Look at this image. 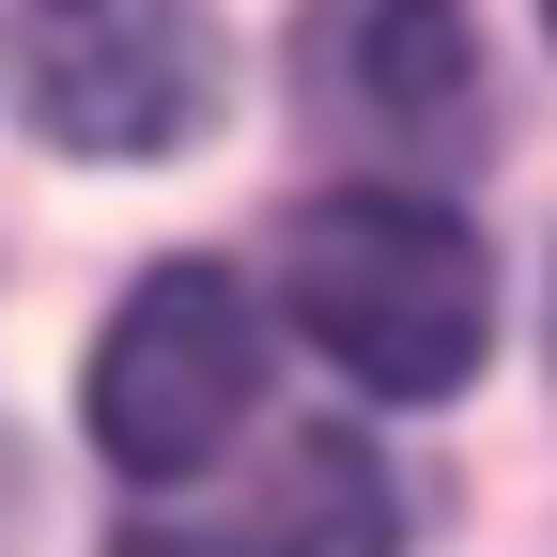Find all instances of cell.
Instances as JSON below:
<instances>
[{
	"label": "cell",
	"mask_w": 557,
	"mask_h": 557,
	"mask_svg": "<svg viewBox=\"0 0 557 557\" xmlns=\"http://www.w3.org/2000/svg\"><path fill=\"white\" fill-rule=\"evenodd\" d=\"M278 310L372 403H449L496 357V248L418 186H325L278 233Z\"/></svg>",
	"instance_id": "6da1fadb"
},
{
	"label": "cell",
	"mask_w": 557,
	"mask_h": 557,
	"mask_svg": "<svg viewBox=\"0 0 557 557\" xmlns=\"http://www.w3.org/2000/svg\"><path fill=\"white\" fill-rule=\"evenodd\" d=\"M263 403V310L218 263H156L94 341V449L124 480H201Z\"/></svg>",
	"instance_id": "7a4b0ae2"
},
{
	"label": "cell",
	"mask_w": 557,
	"mask_h": 557,
	"mask_svg": "<svg viewBox=\"0 0 557 557\" xmlns=\"http://www.w3.org/2000/svg\"><path fill=\"white\" fill-rule=\"evenodd\" d=\"M218 16L201 0H16V94L62 156H186L218 124Z\"/></svg>",
	"instance_id": "3957f363"
},
{
	"label": "cell",
	"mask_w": 557,
	"mask_h": 557,
	"mask_svg": "<svg viewBox=\"0 0 557 557\" xmlns=\"http://www.w3.org/2000/svg\"><path fill=\"white\" fill-rule=\"evenodd\" d=\"M295 94L341 139H465L480 109L465 0H295Z\"/></svg>",
	"instance_id": "277c9868"
},
{
	"label": "cell",
	"mask_w": 557,
	"mask_h": 557,
	"mask_svg": "<svg viewBox=\"0 0 557 557\" xmlns=\"http://www.w3.org/2000/svg\"><path fill=\"white\" fill-rule=\"evenodd\" d=\"M156 557H387L403 542V496L357 434H295L263 465L248 511H186V527H139Z\"/></svg>",
	"instance_id": "5b68a950"
},
{
	"label": "cell",
	"mask_w": 557,
	"mask_h": 557,
	"mask_svg": "<svg viewBox=\"0 0 557 557\" xmlns=\"http://www.w3.org/2000/svg\"><path fill=\"white\" fill-rule=\"evenodd\" d=\"M124 557H156V542H124Z\"/></svg>",
	"instance_id": "8992f818"
},
{
	"label": "cell",
	"mask_w": 557,
	"mask_h": 557,
	"mask_svg": "<svg viewBox=\"0 0 557 557\" xmlns=\"http://www.w3.org/2000/svg\"><path fill=\"white\" fill-rule=\"evenodd\" d=\"M542 16H557V0H542Z\"/></svg>",
	"instance_id": "52a82bcc"
}]
</instances>
